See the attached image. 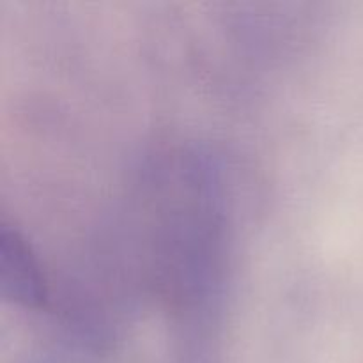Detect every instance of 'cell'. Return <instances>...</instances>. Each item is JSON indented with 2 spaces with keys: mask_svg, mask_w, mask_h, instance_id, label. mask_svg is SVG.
I'll return each mask as SVG.
<instances>
[{
  "mask_svg": "<svg viewBox=\"0 0 363 363\" xmlns=\"http://www.w3.org/2000/svg\"><path fill=\"white\" fill-rule=\"evenodd\" d=\"M138 184L123 268L130 326L162 342L163 363H215L230 254L222 169L209 152L177 149Z\"/></svg>",
  "mask_w": 363,
  "mask_h": 363,
  "instance_id": "cell-1",
  "label": "cell"
},
{
  "mask_svg": "<svg viewBox=\"0 0 363 363\" xmlns=\"http://www.w3.org/2000/svg\"><path fill=\"white\" fill-rule=\"evenodd\" d=\"M0 294L4 301L25 308H41L48 287L30 245L7 223L0 227Z\"/></svg>",
  "mask_w": 363,
  "mask_h": 363,
  "instance_id": "cell-2",
  "label": "cell"
},
{
  "mask_svg": "<svg viewBox=\"0 0 363 363\" xmlns=\"http://www.w3.org/2000/svg\"><path fill=\"white\" fill-rule=\"evenodd\" d=\"M96 357L98 354L87 344L69 333H64L59 339H53V344L28 363H94Z\"/></svg>",
  "mask_w": 363,
  "mask_h": 363,
  "instance_id": "cell-3",
  "label": "cell"
}]
</instances>
